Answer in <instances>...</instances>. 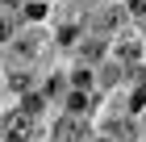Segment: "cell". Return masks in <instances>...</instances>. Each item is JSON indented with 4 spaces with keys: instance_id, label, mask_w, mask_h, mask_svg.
Instances as JSON below:
<instances>
[{
    "instance_id": "obj_1",
    "label": "cell",
    "mask_w": 146,
    "mask_h": 142,
    "mask_svg": "<svg viewBox=\"0 0 146 142\" xmlns=\"http://www.w3.org/2000/svg\"><path fill=\"white\" fill-rule=\"evenodd\" d=\"M34 138V117H25V113H13L9 125H4V142H29Z\"/></svg>"
},
{
    "instance_id": "obj_2",
    "label": "cell",
    "mask_w": 146,
    "mask_h": 142,
    "mask_svg": "<svg viewBox=\"0 0 146 142\" xmlns=\"http://www.w3.org/2000/svg\"><path fill=\"white\" fill-rule=\"evenodd\" d=\"M58 142H84V125H79V117H63L58 121V130H54Z\"/></svg>"
},
{
    "instance_id": "obj_3",
    "label": "cell",
    "mask_w": 146,
    "mask_h": 142,
    "mask_svg": "<svg viewBox=\"0 0 146 142\" xmlns=\"http://www.w3.org/2000/svg\"><path fill=\"white\" fill-rule=\"evenodd\" d=\"M117 59H121V63H138V59H142V42H134V38H125V42L117 46Z\"/></svg>"
},
{
    "instance_id": "obj_4",
    "label": "cell",
    "mask_w": 146,
    "mask_h": 142,
    "mask_svg": "<svg viewBox=\"0 0 146 142\" xmlns=\"http://www.w3.org/2000/svg\"><path fill=\"white\" fill-rule=\"evenodd\" d=\"M67 109H71V113H79V109H92V96L75 88V92H71V100H67Z\"/></svg>"
},
{
    "instance_id": "obj_5",
    "label": "cell",
    "mask_w": 146,
    "mask_h": 142,
    "mask_svg": "<svg viewBox=\"0 0 146 142\" xmlns=\"http://www.w3.org/2000/svg\"><path fill=\"white\" fill-rule=\"evenodd\" d=\"M13 29H17V21H13V17H0V42L13 38Z\"/></svg>"
},
{
    "instance_id": "obj_6",
    "label": "cell",
    "mask_w": 146,
    "mask_h": 142,
    "mask_svg": "<svg viewBox=\"0 0 146 142\" xmlns=\"http://www.w3.org/2000/svg\"><path fill=\"white\" fill-rule=\"evenodd\" d=\"M109 138H117V142H129V125H109Z\"/></svg>"
},
{
    "instance_id": "obj_7",
    "label": "cell",
    "mask_w": 146,
    "mask_h": 142,
    "mask_svg": "<svg viewBox=\"0 0 146 142\" xmlns=\"http://www.w3.org/2000/svg\"><path fill=\"white\" fill-rule=\"evenodd\" d=\"M63 84H67V79H63V75H54L50 84H46V96H58V92H63Z\"/></svg>"
},
{
    "instance_id": "obj_8",
    "label": "cell",
    "mask_w": 146,
    "mask_h": 142,
    "mask_svg": "<svg viewBox=\"0 0 146 142\" xmlns=\"http://www.w3.org/2000/svg\"><path fill=\"white\" fill-rule=\"evenodd\" d=\"M38 109H42V96H25V117H34Z\"/></svg>"
},
{
    "instance_id": "obj_9",
    "label": "cell",
    "mask_w": 146,
    "mask_h": 142,
    "mask_svg": "<svg viewBox=\"0 0 146 142\" xmlns=\"http://www.w3.org/2000/svg\"><path fill=\"white\" fill-rule=\"evenodd\" d=\"M13 88H17V92H25V88H29V75H17V71H13Z\"/></svg>"
},
{
    "instance_id": "obj_10",
    "label": "cell",
    "mask_w": 146,
    "mask_h": 142,
    "mask_svg": "<svg viewBox=\"0 0 146 142\" xmlns=\"http://www.w3.org/2000/svg\"><path fill=\"white\" fill-rule=\"evenodd\" d=\"M129 13H134V17H142V13H146V0H129Z\"/></svg>"
},
{
    "instance_id": "obj_11",
    "label": "cell",
    "mask_w": 146,
    "mask_h": 142,
    "mask_svg": "<svg viewBox=\"0 0 146 142\" xmlns=\"http://www.w3.org/2000/svg\"><path fill=\"white\" fill-rule=\"evenodd\" d=\"M142 105H146V88H138L134 92V109H142Z\"/></svg>"
},
{
    "instance_id": "obj_12",
    "label": "cell",
    "mask_w": 146,
    "mask_h": 142,
    "mask_svg": "<svg viewBox=\"0 0 146 142\" xmlns=\"http://www.w3.org/2000/svg\"><path fill=\"white\" fill-rule=\"evenodd\" d=\"M142 55H146V46H142Z\"/></svg>"
}]
</instances>
